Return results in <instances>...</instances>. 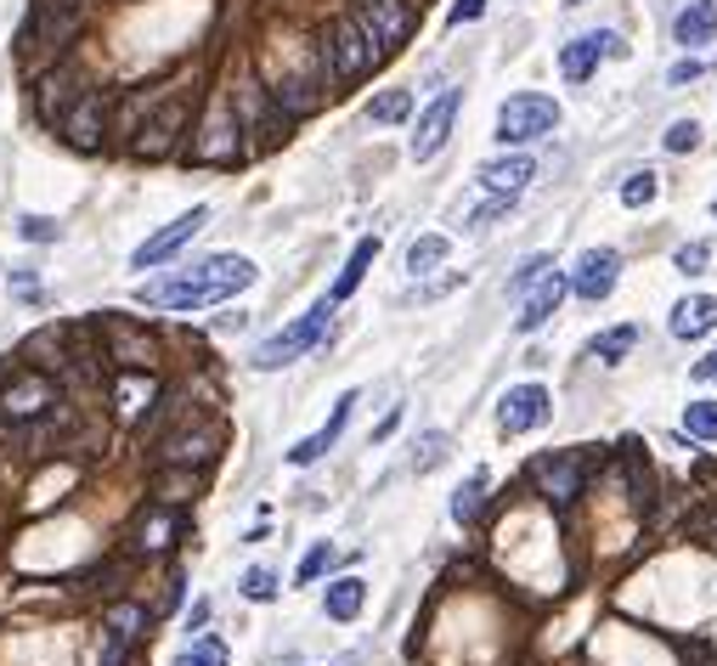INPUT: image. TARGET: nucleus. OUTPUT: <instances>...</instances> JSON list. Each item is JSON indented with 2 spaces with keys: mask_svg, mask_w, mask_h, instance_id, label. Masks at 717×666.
<instances>
[{
  "mask_svg": "<svg viewBox=\"0 0 717 666\" xmlns=\"http://www.w3.org/2000/svg\"><path fill=\"white\" fill-rule=\"evenodd\" d=\"M254 260L243 254H210L199 260L192 272H176L165 283H147L136 299L153 311H199V306H226V299H238L249 283H254Z\"/></svg>",
  "mask_w": 717,
  "mask_h": 666,
  "instance_id": "f257e3e1",
  "label": "nucleus"
},
{
  "mask_svg": "<svg viewBox=\"0 0 717 666\" xmlns=\"http://www.w3.org/2000/svg\"><path fill=\"white\" fill-rule=\"evenodd\" d=\"M328 317H334V299L322 294L306 317H295L288 328H277L272 340H260V345H254L249 368H254V373H277V368H288V361H300L306 350L322 345V333H328Z\"/></svg>",
  "mask_w": 717,
  "mask_h": 666,
  "instance_id": "f03ea898",
  "label": "nucleus"
},
{
  "mask_svg": "<svg viewBox=\"0 0 717 666\" xmlns=\"http://www.w3.org/2000/svg\"><path fill=\"white\" fill-rule=\"evenodd\" d=\"M379 57H384V51L373 46V35H368L362 23H356V17H334V28H328V46H322V62L334 69V80H345V85L368 80Z\"/></svg>",
  "mask_w": 717,
  "mask_h": 666,
  "instance_id": "7ed1b4c3",
  "label": "nucleus"
},
{
  "mask_svg": "<svg viewBox=\"0 0 717 666\" xmlns=\"http://www.w3.org/2000/svg\"><path fill=\"white\" fill-rule=\"evenodd\" d=\"M553 124H560V103L542 91H519L498 108V142H509V147L537 142V136H553Z\"/></svg>",
  "mask_w": 717,
  "mask_h": 666,
  "instance_id": "20e7f679",
  "label": "nucleus"
},
{
  "mask_svg": "<svg viewBox=\"0 0 717 666\" xmlns=\"http://www.w3.org/2000/svg\"><path fill=\"white\" fill-rule=\"evenodd\" d=\"M57 413V379L51 373H28L17 368L0 390V418L7 424H28V418H51Z\"/></svg>",
  "mask_w": 717,
  "mask_h": 666,
  "instance_id": "39448f33",
  "label": "nucleus"
},
{
  "mask_svg": "<svg viewBox=\"0 0 717 666\" xmlns=\"http://www.w3.org/2000/svg\"><path fill=\"white\" fill-rule=\"evenodd\" d=\"M204 226H210V210H204V204H192V210H187V215H176L170 226H158L153 238H147V243H142L136 254H130V265H136V272H153V265L176 260V254H181V249H187L192 238H199Z\"/></svg>",
  "mask_w": 717,
  "mask_h": 666,
  "instance_id": "423d86ee",
  "label": "nucleus"
},
{
  "mask_svg": "<svg viewBox=\"0 0 717 666\" xmlns=\"http://www.w3.org/2000/svg\"><path fill=\"white\" fill-rule=\"evenodd\" d=\"M458 108H464V91H441L430 108L418 114V130H413V142H407V153L418 158V164H430L446 142H452V124H458Z\"/></svg>",
  "mask_w": 717,
  "mask_h": 666,
  "instance_id": "0eeeda50",
  "label": "nucleus"
},
{
  "mask_svg": "<svg viewBox=\"0 0 717 666\" xmlns=\"http://www.w3.org/2000/svg\"><path fill=\"white\" fill-rule=\"evenodd\" d=\"M356 23L373 35L379 51H396L413 35V7L407 0H356Z\"/></svg>",
  "mask_w": 717,
  "mask_h": 666,
  "instance_id": "6e6552de",
  "label": "nucleus"
},
{
  "mask_svg": "<svg viewBox=\"0 0 717 666\" xmlns=\"http://www.w3.org/2000/svg\"><path fill=\"white\" fill-rule=\"evenodd\" d=\"M553 413V395L542 384H514L503 390V402H498V429L503 436H526V429H542Z\"/></svg>",
  "mask_w": 717,
  "mask_h": 666,
  "instance_id": "1a4fd4ad",
  "label": "nucleus"
},
{
  "mask_svg": "<svg viewBox=\"0 0 717 666\" xmlns=\"http://www.w3.org/2000/svg\"><path fill=\"white\" fill-rule=\"evenodd\" d=\"M622 51H628L622 35H610V28H599V35H576V40L560 51V74H565L571 85H582V80H594L599 57H622Z\"/></svg>",
  "mask_w": 717,
  "mask_h": 666,
  "instance_id": "9d476101",
  "label": "nucleus"
},
{
  "mask_svg": "<svg viewBox=\"0 0 717 666\" xmlns=\"http://www.w3.org/2000/svg\"><path fill=\"white\" fill-rule=\"evenodd\" d=\"M531 480L542 486V497L548 503H571V497L582 491V457L576 452H548V457H537L531 463Z\"/></svg>",
  "mask_w": 717,
  "mask_h": 666,
  "instance_id": "9b49d317",
  "label": "nucleus"
},
{
  "mask_svg": "<svg viewBox=\"0 0 717 666\" xmlns=\"http://www.w3.org/2000/svg\"><path fill=\"white\" fill-rule=\"evenodd\" d=\"M616 277H622V254L616 249H588L576 260V272H571V294L576 299H610Z\"/></svg>",
  "mask_w": 717,
  "mask_h": 666,
  "instance_id": "f8f14e48",
  "label": "nucleus"
},
{
  "mask_svg": "<svg viewBox=\"0 0 717 666\" xmlns=\"http://www.w3.org/2000/svg\"><path fill=\"white\" fill-rule=\"evenodd\" d=\"M350 413H356V390H345V395H339V402H334V413H328V424H322L316 436H306V441H295V447H288V463H295V469H311L316 457H328V452H334V441L345 436Z\"/></svg>",
  "mask_w": 717,
  "mask_h": 666,
  "instance_id": "ddd939ff",
  "label": "nucleus"
},
{
  "mask_svg": "<svg viewBox=\"0 0 717 666\" xmlns=\"http://www.w3.org/2000/svg\"><path fill=\"white\" fill-rule=\"evenodd\" d=\"M531 176H537V158L531 153H509V158H492L480 170V187L492 192V198H519L531 187Z\"/></svg>",
  "mask_w": 717,
  "mask_h": 666,
  "instance_id": "4468645a",
  "label": "nucleus"
},
{
  "mask_svg": "<svg viewBox=\"0 0 717 666\" xmlns=\"http://www.w3.org/2000/svg\"><path fill=\"white\" fill-rule=\"evenodd\" d=\"M103 627H108V655H103V666H124L130 650H136V632L147 627V610H142V605H113V610L103 616Z\"/></svg>",
  "mask_w": 717,
  "mask_h": 666,
  "instance_id": "2eb2a0df",
  "label": "nucleus"
},
{
  "mask_svg": "<svg viewBox=\"0 0 717 666\" xmlns=\"http://www.w3.org/2000/svg\"><path fill=\"white\" fill-rule=\"evenodd\" d=\"M103 124H108L103 96L85 91V96H74V108L62 114V136H69L74 147H96V142H103Z\"/></svg>",
  "mask_w": 717,
  "mask_h": 666,
  "instance_id": "dca6fc26",
  "label": "nucleus"
},
{
  "mask_svg": "<svg viewBox=\"0 0 717 666\" xmlns=\"http://www.w3.org/2000/svg\"><path fill=\"white\" fill-rule=\"evenodd\" d=\"M565 288H571V277H560V272H548L537 288H526V306H519V317H514V328L519 333H537L553 311H560V299H565Z\"/></svg>",
  "mask_w": 717,
  "mask_h": 666,
  "instance_id": "f3484780",
  "label": "nucleus"
},
{
  "mask_svg": "<svg viewBox=\"0 0 717 666\" xmlns=\"http://www.w3.org/2000/svg\"><path fill=\"white\" fill-rule=\"evenodd\" d=\"M667 328H672V340H706V333L717 328V299H712V294H690V299H678Z\"/></svg>",
  "mask_w": 717,
  "mask_h": 666,
  "instance_id": "a211bd4d",
  "label": "nucleus"
},
{
  "mask_svg": "<svg viewBox=\"0 0 717 666\" xmlns=\"http://www.w3.org/2000/svg\"><path fill=\"white\" fill-rule=\"evenodd\" d=\"M158 395V379L147 373V368H119L113 373V407H119V418H142V407Z\"/></svg>",
  "mask_w": 717,
  "mask_h": 666,
  "instance_id": "6ab92c4d",
  "label": "nucleus"
},
{
  "mask_svg": "<svg viewBox=\"0 0 717 666\" xmlns=\"http://www.w3.org/2000/svg\"><path fill=\"white\" fill-rule=\"evenodd\" d=\"M672 40L678 46H712L717 40V0H690L672 17Z\"/></svg>",
  "mask_w": 717,
  "mask_h": 666,
  "instance_id": "aec40b11",
  "label": "nucleus"
},
{
  "mask_svg": "<svg viewBox=\"0 0 717 666\" xmlns=\"http://www.w3.org/2000/svg\"><path fill=\"white\" fill-rule=\"evenodd\" d=\"M368 605V582L362 576H334L328 587H322V610H328V621H356Z\"/></svg>",
  "mask_w": 717,
  "mask_h": 666,
  "instance_id": "412c9836",
  "label": "nucleus"
},
{
  "mask_svg": "<svg viewBox=\"0 0 717 666\" xmlns=\"http://www.w3.org/2000/svg\"><path fill=\"white\" fill-rule=\"evenodd\" d=\"M373 260H379V238H362V243L350 249V260L339 265V277H334V288H328L334 306H339V299H350L356 288H362V277H368V265H373Z\"/></svg>",
  "mask_w": 717,
  "mask_h": 666,
  "instance_id": "4be33fe9",
  "label": "nucleus"
},
{
  "mask_svg": "<svg viewBox=\"0 0 717 666\" xmlns=\"http://www.w3.org/2000/svg\"><path fill=\"white\" fill-rule=\"evenodd\" d=\"M238 136L243 130L232 119H220V124L204 130V142H192V158L199 164H238Z\"/></svg>",
  "mask_w": 717,
  "mask_h": 666,
  "instance_id": "5701e85b",
  "label": "nucleus"
},
{
  "mask_svg": "<svg viewBox=\"0 0 717 666\" xmlns=\"http://www.w3.org/2000/svg\"><path fill=\"white\" fill-rule=\"evenodd\" d=\"M215 447H220V436H215V429H192V436H176V441H165L158 463H181V469H192V457H199V463H210V457H215Z\"/></svg>",
  "mask_w": 717,
  "mask_h": 666,
  "instance_id": "b1692460",
  "label": "nucleus"
},
{
  "mask_svg": "<svg viewBox=\"0 0 717 666\" xmlns=\"http://www.w3.org/2000/svg\"><path fill=\"white\" fill-rule=\"evenodd\" d=\"M108 328H113V361H119V368H147V361H153L147 333L124 328V322H108Z\"/></svg>",
  "mask_w": 717,
  "mask_h": 666,
  "instance_id": "393cba45",
  "label": "nucleus"
},
{
  "mask_svg": "<svg viewBox=\"0 0 717 666\" xmlns=\"http://www.w3.org/2000/svg\"><path fill=\"white\" fill-rule=\"evenodd\" d=\"M486 486H492V480H486V469H475L458 491H452V520L475 525V520H480V503H486Z\"/></svg>",
  "mask_w": 717,
  "mask_h": 666,
  "instance_id": "a878e982",
  "label": "nucleus"
},
{
  "mask_svg": "<svg viewBox=\"0 0 717 666\" xmlns=\"http://www.w3.org/2000/svg\"><path fill=\"white\" fill-rule=\"evenodd\" d=\"M633 345H638V328H628V322H622V328H605V333H594V345H588V350H594V361L616 368V361H622Z\"/></svg>",
  "mask_w": 717,
  "mask_h": 666,
  "instance_id": "bb28decb",
  "label": "nucleus"
},
{
  "mask_svg": "<svg viewBox=\"0 0 717 666\" xmlns=\"http://www.w3.org/2000/svg\"><path fill=\"white\" fill-rule=\"evenodd\" d=\"M238 593L249 598V605H272V598L283 593V582H277L272 564H249V571L238 576Z\"/></svg>",
  "mask_w": 717,
  "mask_h": 666,
  "instance_id": "cd10ccee",
  "label": "nucleus"
},
{
  "mask_svg": "<svg viewBox=\"0 0 717 666\" xmlns=\"http://www.w3.org/2000/svg\"><path fill=\"white\" fill-rule=\"evenodd\" d=\"M407 114H413V91H402V85H396V91H379L373 103H368V119H373V124H402Z\"/></svg>",
  "mask_w": 717,
  "mask_h": 666,
  "instance_id": "c85d7f7f",
  "label": "nucleus"
},
{
  "mask_svg": "<svg viewBox=\"0 0 717 666\" xmlns=\"http://www.w3.org/2000/svg\"><path fill=\"white\" fill-rule=\"evenodd\" d=\"M446 254H452V243L441 238V231H430V238H418V243L407 249V272H413V277H423V272H435V265H441Z\"/></svg>",
  "mask_w": 717,
  "mask_h": 666,
  "instance_id": "c756f323",
  "label": "nucleus"
},
{
  "mask_svg": "<svg viewBox=\"0 0 717 666\" xmlns=\"http://www.w3.org/2000/svg\"><path fill=\"white\" fill-rule=\"evenodd\" d=\"M656 192H661L656 170H633V176L622 181V204H628V210H644V204H656Z\"/></svg>",
  "mask_w": 717,
  "mask_h": 666,
  "instance_id": "7c9ffc66",
  "label": "nucleus"
},
{
  "mask_svg": "<svg viewBox=\"0 0 717 666\" xmlns=\"http://www.w3.org/2000/svg\"><path fill=\"white\" fill-rule=\"evenodd\" d=\"M446 447H452V441L441 436V429H423V436H418V447H413V469H418V475H430L435 463L446 457Z\"/></svg>",
  "mask_w": 717,
  "mask_h": 666,
  "instance_id": "2f4dec72",
  "label": "nucleus"
},
{
  "mask_svg": "<svg viewBox=\"0 0 717 666\" xmlns=\"http://www.w3.org/2000/svg\"><path fill=\"white\" fill-rule=\"evenodd\" d=\"M683 429L695 441H717V402H690L683 407Z\"/></svg>",
  "mask_w": 717,
  "mask_h": 666,
  "instance_id": "473e14b6",
  "label": "nucleus"
},
{
  "mask_svg": "<svg viewBox=\"0 0 717 666\" xmlns=\"http://www.w3.org/2000/svg\"><path fill=\"white\" fill-rule=\"evenodd\" d=\"M712 260H717V249H712V243H683V249L672 254V265H678L683 277H701V272H706Z\"/></svg>",
  "mask_w": 717,
  "mask_h": 666,
  "instance_id": "72a5a7b5",
  "label": "nucleus"
},
{
  "mask_svg": "<svg viewBox=\"0 0 717 666\" xmlns=\"http://www.w3.org/2000/svg\"><path fill=\"white\" fill-rule=\"evenodd\" d=\"M176 666H226V644L220 639H199L192 650L176 655Z\"/></svg>",
  "mask_w": 717,
  "mask_h": 666,
  "instance_id": "f704fd0d",
  "label": "nucleus"
},
{
  "mask_svg": "<svg viewBox=\"0 0 717 666\" xmlns=\"http://www.w3.org/2000/svg\"><path fill=\"white\" fill-rule=\"evenodd\" d=\"M334 564H339V554L328 548V543H316L306 559H300V582H322V576H328L334 571Z\"/></svg>",
  "mask_w": 717,
  "mask_h": 666,
  "instance_id": "c9c22d12",
  "label": "nucleus"
},
{
  "mask_svg": "<svg viewBox=\"0 0 717 666\" xmlns=\"http://www.w3.org/2000/svg\"><path fill=\"white\" fill-rule=\"evenodd\" d=\"M667 153H695L701 147V124L695 119H678V124H667Z\"/></svg>",
  "mask_w": 717,
  "mask_h": 666,
  "instance_id": "e433bc0d",
  "label": "nucleus"
},
{
  "mask_svg": "<svg viewBox=\"0 0 717 666\" xmlns=\"http://www.w3.org/2000/svg\"><path fill=\"white\" fill-rule=\"evenodd\" d=\"M548 272H553V260H548V254H531V260H526V265H519V272H514L509 294H526V288H537V283H542Z\"/></svg>",
  "mask_w": 717,
  "mask_h": 666,
  "instance_id": "4c0bfd02",
  "label": "nucleus"
},
{
  "mask_svg": "<svg viewBox=\"0 0 717 666\" xmlns=\"http://www.w3.org/2000/svg\"><path fill=\"white\" fill-rule=\"evenodd\" d=\"M17 231H23L28 243H57V238H62V226H57L51 215H23V221H17Z\"/></svg>",
  "mask_w": 717,
  "mask_h": 666,
  "instance_id": "58836bf2",
  "label": "nucleus"
},
{
  "mask_svg": "<svg viewBox=\"0 0 717 666\" xmlns=\"http://www.w3.org/2000/svg\"><path fill=\"white\" fill-rule=\"evenodd\" d=\"M480 12H486V0H452V12H446V17H452V23H475Z\"/></svg>",
  "mask_w": 717,
  "mask_h": 666,
  "instance_id": "ea45409f",
  "label": "nucleus"
},
{
  "mask_svg": "<svg viewBox=\"0 0 717 666\" xmlns=\"http://www.w3.org/2000/svg\"><path fill=\"white\" fill-rule=\"evenodd\" d=\"M690 373H695L701 384H717V350H712V356H701V361H695V368H690Z\"/></svg>",
  "mask_w": 717,
  "mask_h": 666,
  "instance_id": "a19ab883",
  "label": "nucleus"
},
{
  "mask_svg": "<svg viewBox=\"0 0 717 666\" xmlns=\"http://www.w3.org/2000/svg\"><path fill=\"white\" fill-rule=\"evenodd\" d=\"M695 74H701V62H672V74H667V80H672V85H690Z\"/></svg>",
  "mask_w": 717,
  "mask_h": 666,
  "instance_id": "79ce46f5",
  "label": "nucleus"
},
{
  "mask_svg": "<svg viewBox=\"0 0 717 666\" xmlns=\"http://www.w3.org/2000/svg\"><path fill=\"white\" fill-rule=\"evenodd\" d=\"M204 621H210V598H199V605H192V610H187V632H199Z\"/></svg>",
  "mask_w": 717,
  "mask_h": 666,
  "instance_id": "37998d69",
  "label": "nucleus"
},
{
  "mask_svg": "<svg viewBox=\"0 0 717 666\" xmlns=\"http://www.w3.org/2000/svg\"><path fill=\"white\" fill-rule=\"evenodd\" d=\"M712 215H717V198H712Z\"/></svg>",
  "mask_w": 717,
  "mask_h": 666,
  "instance_id": "c03bdc74",
  "label": "nucleus"
},
{
  "mask_svg": "<svg viewBox=\"0 0 717 666\" xmlns=\"http://www.w3.org/2000/svg\"><path fill=\"white\" fill-rule=\"evenodd\" d=\"M571 7H582V0H571Z\"/></svg>",
  "mask_w": 717,
  "mask_h": 666,
  "instance_id": "a18cd8bd",
  "label": "nucleus"
}]
</instances>
